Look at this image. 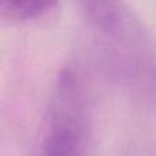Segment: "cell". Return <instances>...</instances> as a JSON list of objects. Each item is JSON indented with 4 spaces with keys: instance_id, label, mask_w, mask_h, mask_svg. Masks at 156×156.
Segmentation results:
<instances>
[{
    "instance_id": "1",
    "label": "cell",
    "mask_w": 156,
    "mask_h": 156,
    "mask_svg": "<svg viewBox=\"0 0 156 156\" xmlns=\"http://www.w3.org/2000/svg\"><path fill=\"white\" fill-rule=\"evenodd\" d=\"M81 12L108 70L123 83L156 92V45L125 3L86 0Z\"/></svg>"
},
{
    "instance_id": "2",
    "label": "cell",
    "mask_w": 156,
    "mask_h": 156,
    "mask_svg": "<svg viewBox=\"0 0 156 156\" xmlns=\"http://www.w3.org/2000/svg\"><path fill=\"white\" fill-rule=\"evenodd\" d=\"M86 110L82 80L67 65L55 78L38 156H85Z\"/></svg>"
},
{
    "instance_id": "3",
    "label": "cell",
    "mask_w": 156,
    "mask_h": 156,
    "mask_svg": "<svg viewBox=\"0 0 156 156\" xmlns=\"http://www.w3.org/2000/svg\"><path fill=\"white\" fill-rule=\"evenodd\" d=\"M56 7L55 2L48 0H7L0 5L3 19L7 21H30L48 14Z\"/></svg>"
}]
</instances>
